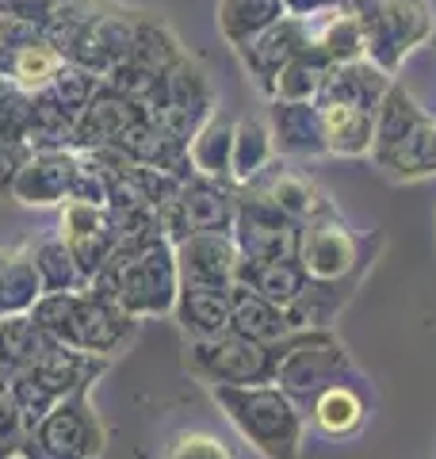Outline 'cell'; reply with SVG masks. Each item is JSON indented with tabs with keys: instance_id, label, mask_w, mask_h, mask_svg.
Instances as JSON below:
<instances>
[{
	"instance_id": "obj_1",
	"label": "cell",
	"mask_w": 436,
	"mask_h": 459,
	"mask_svg": "<svg viewBox=\"0 0 436 459\" xmlns=\"http://www.w3.org/2000/svg\"><path fill=\"white\" fill-rule=\"evenodd\" d=\"M222 418L260 459H299L307 444V413L280 383L207 386Z\"/></svg>"
},
{
	"instance_id": "obj_2",
	"label": "cell",
	"mask_w": 436,
	"mask_h": 459,
	"mask_svg": "<svg viewBox=\"0 0 436 459\" xmlns=\"http://www.w3.org/2000/svg\"><path fill=\"white\" fill-rule=\"evenodd\" d=\"M31 318L47 329L57 344L89 352V356H104V360L119 356L138 333L135 314H126L115 299L100 295L96 287L42 295L31 310Z\"/></svg>"
},
{
	"instance_id": "obj_3",
	"label": "cell",
	"mask_w": 436,
	"mask_h": 459,
	"mask_svg": "<svg viewBox=\"0 0 436 459\" xmlns=\"http://www.w3.org/2000/svg\"><path fill=\"white\" fill-rule=\"evenodd\" d=\"M89 287H96L100 295L115 299L126 314H135L138 322L145 318H161L172 314L180 295V272H177V249L172 241L161 238L153 246L138 249L135 256H123V261H111L89 280Z\"/></svg>"
},
{
	"instance_id": "obj_4",
	"label": "cell",
	"mask_w": 436,
	"mask_h": 459,
	"mask_svg": "<svg viewBox=\"0 0 436 459\" xmlns=\"http://www.w3.org/2000/svg\"><path fill=\"white\" fill-rule=\"evenodd\" d=\"M360 376L353 356H348L344 341L329 329H295L283 341H275V383L299 402H307L326 391L329 383Z\"/></svg>"
},
{
	"instance_id": "obj_5",
	"label": "cell",
	"mask_w": 436,
	"mask_h": 459,
	"mask_svg": "<svg viewBox=\"0 0 436 459\" xmlns=\"http://www.w3.org/2000/svg\"><path fill=\"white\" fill-rule=\"evenodd\" d=\"M108 364L111 360H104V356H89V352L65 349V344H54L35 364L16 371V376L8 379V386H12V394H16L27 433L42 421V413H47L54 402H62L65 394H77V391H92V383L104 376Z\"/></svg>"
},
{
	"instance_id": "obj_6",
	"label": "cell",
	"mask_w": 436,
	"mask_h": 459,
	"mask_svg": "<svg viewBox=\"0 0 436 459\" xmlns=\"http://www.w3.org/2000/svg\"><path fill=\"white\" fill-rule=\"evenodd\" d=\"M184 371L203 386L275 383V344L249 341L234 329L203 341H184Z\"/></svg>"
},
{
	"instance_id": "obj_7",
	"label": "cell",
	"mask_w": 436,
	"mask_h": 459,
	"mask_svg": "<svg viewBox=\"0 0 436 459\" xmlns=\"http://www.w3.org/2000/svg\"><path fill=\"white\" fill-rule=\"evenodd\" d=\"M108 429L100 421L89 391L65 394L42 413V421L23 437L20 455L27 459H100Z\"/></svg>"
},
{
	"instance_id": "obj_8",
	"label": "cell",
	"mask_w": 436,
	"mask_h": 459,
	"mask_svg": "<svg viewBox=\"0 0 436 459\" xmlns=\"http://www.w3.org/2000/svg\"><path fill=\"white\" fill-rule=\"evenodd\" d=\"M142 104L169 138H177L187 146V138L214 115V89H211L207 74L199 69V62L180 54L177 62L157 77V84Z\"/></svg>"
},
{
	"instance_id": "obj_9",
	"label": "cell",
	"mask_w": 436,
	"mask_h": 459,
	"mask_svg": "<svg viewBox=\"0 0 436 459\" xmlns=\"http://www.w3.org/2000/svg\"><path fill=\"white\" fill-rule=\"evenodd\" d=\"M299 261L307 268V276L318 283H341V280H360L363 261V246L360 238L348 230V222L333 211L329 199L318 204L299 230Z\"/></svg>"
},
{
	"instance_id": "obj_10",
	"label": "cell",
	"mask_w": 436,
	"mask_h": 459,
	"mask_svg": "<svg viewBox=\"0 0 436 459\" xmlns=\"http://www.w3.org/2000/svg\"><path fill=\"white\" fill-rule=\"evenodd\" d=\"M360 23H363V57H371L390 77L436 31L432 4H425V0H383Z\"/></svg>"
},
{
	"instance_id": "obj_11",
	"label": "cell",
	"mask_w": 436,
	"mask_h": 459,
	"mask_svg": "<svg viewBox=\"0 0 436 459\" xmlns=\"http://www.w3.org/2000/svg\"><path fill=\"white\" fill-rule=\"evenodd\" d=\"M238 214H234V246L245 261H275V256H299V222L272 204L253 184H241Z\"/></svg>"
},
{
	"instance_id": "obj_12",
	"label": "cell",
	"mask_w": 436,
	"mask_h": 459,
	"mask_svg": "<svg viewBox=\"0 0 436 459\" xmlns=\"http://www.w3.org/2000/svg\"><path fill=\"white\" fill-rule=\"evenodd\" d=\"M138 16H142V12H126V8L108 4V0H104L100 16L89 23V31L77 39V47L69 50L65 62L81 65V69H89V74H96L100 81H104L115 65H123V62H126L130 42H135Z\"/></svg>"
},
{
	"instance_id": "obj_13",
	"label": "cell",
	"mask_w": 436,
	"mask_h": 459,
	"mask_svg": "<svg viewBox=\"0 0 436 459\" xmlns=\"http://www.w3.org/2000/svg\"><path fill=\"white\" fill-rule=\"evenodd\" d=\"M62 241L69 246V253L77 256V264L84 276H96L100 268L111 261L115 241H119V226H115V214L108 207L96 204H62Z\"/></svg>"
},
{
	"instance_id": "obj_14",
	"label": "cell",
	"mask_w": 436,
	"mask_h": 459,
	"mask_svg": "<svg viewBox=\"0 0 436 459\" xmlns=\"http://www.w3.org/2000/svg\"><path fill=\"white\" fill-rule=\"evenodd\" d=\"M302 47H310V20L307 16H283L280 23H272L268 31H260L249 39L245 47H238V57L249 69V77L257 81L260 92L275 89V77L287 69V62L295 57Z\"/></svg>"
},
{
	"instance_id": "obj_15",
	"label": "cell",
	"mask_w": 436,
	"mask_h": 459,
	"mask_svg": "<svg viewBox=\"0 0 436 459\" xmlns=\"http://www.w3.org/2000/svg\"><path fill=\"white\" fill-rule=\"evenodd\" d=\"M172 249L184 287H234L241 261L234 234H187Z\"/></svg>"
},
{
	"instance_id": "obj_16",
	"label": "cell",
	"mask_w": 436,
	"mask_h": 459,
	"mask_svg": "<svg viewBox=\"0 0 436 459\" xmlns=\"http://www.w3.org/2000/svg\"><path fill=\"white\" fill-rule=\"evenodd\" d=\"M138 115H145L142 100L111 89V84H100L96 96L89 100V108H84L77 115V123H73V150H108V146H115V138H119Z\"/></svg>"
},
{
	"instance_id": "obj_17",
	"label": "cell",
	"mask_w": 436,
	"mask_h": 459,
	"mask_svg": "<svg viewBox=\"0 0 436 459\" xmlns=\"http://www.w3.org/2000/svg\"><path fill=\"white\" fill-rule=\"evenodd\" d=\"M77 172V150H35L16 172L12 199L23 207H57L69 199V184Z\"/></svg>"
},
{
	"instance_id": "obj_18",
	"label": "cell",
	"mask_w": 436,
	"mask_h": 459,
	"mask_svg": "<svg viewBox=\"0 0 436 459\" xmlns=\"http://www.w3.org/2000/svg\"><path fill=\"white\" fill-rule=\"evenodd\" d=\"M268 126L275 153L283 157H326V126H322V108L314 100H272L268 108Z\"/></svg>"
},
{
	"instance_id": "obj_19",
	"label": "cell",
	"mask_w": 436,
	"mask_h": 459,
	"mask_svg": "<svg viewBox=\"0 0 436 459\" xmlns=\"http://www.w3.org/2000/svg\"><path fill=\"white\" fill-rule=\"evenodd\" d=\"M302 413H307V421L322 437L348 440V437L360 433L363 421H368V391L360 386V376L329 383L326 391H318L307 406H302Z\"/></svg>"
},
{
	"instance_id": "obj_20",
	"label": "cell",
	"mask_w": 436,
	"mask_h": 459,
	"mask_svg": "<svg viewBox=\"0 0 436 459\" xmlns=\"http://www.w3.org/2000/svg\"><path fill=\"white\" fill-rule=\"evenodd\" d=\"M390 84H395V77L387 69H379L371 57H356V62H341L329 69L322 92H318V104H341L375 115L383 96L390 92Z\"/></svg>"
},
{
	"instance_id": "obj_21",
	"label": "cell",
	"mask_w": 436,
	"mask_h": 459,
	"mask_svg": "<svg viewBox=\"0 0 436 459\" xmlns=\"http://www.w3.org/2000/svg\"><path fill=\"white\" fill-rule=\"evenodd\" d=\"M180 207L192 234H230L238 214V184L211 180V177H187L180 184Z\"/></svg>"
},
{
	"instance_id": "obj_22",
	"label": "cell",
	"mask_w": 436,
	"mask_h": 459,
	"mask_svg": "<svg viewBox=\"0 0 436 459\" xmlns=\"http://www.w3.org/2000/svg\"><path fill=\"white\" fill-rule=\"evenodd\" d=\"M230 307H234V287H184L172 307L180 333L187 341H203V337H218L230 329Z\"/></svg>"
},
{
	"instance_id": "obj_23",
	"label": "cell",
	"mask_w": 436,
	"mask_h": 459,
	"mask_svg": "<svg viewBox=\"0 0 436 459\" xmlns=\"http://www.w3.org/2000/svg\"><path fill=\"white\" fill-rule=\"evenodd\" d=\"M234 283L249 287V291L265 295L268 303L287 310L302 291H307L310 276H307V268H302L299 256H275V261H245L241 256Z\"/></svg>"
},
{
	"instance_id": "obj_24",
	"label": "cell",
	"mask_w": 436,
	"mask_h": 459,
	"mask_svg": "<svg viewBox=\"0 0 436 459\" xmlns=\"http://www.w3.org/2000/svg\"><path fill=\"white\" fill-rule=\"evenodd\" d=\"M425 108L417 104V100L410 96V89H402V84L395 81L390 84V92L383 96L379 111H375V142H371V161L383 165L390 153L398 150L402 138H410L414 126L425 119Z\"/></svg>"
},
{
	"instance_id": "obj_25",
	"label": "cell",
	"mask_w": 436,
	"mask_h": 459,
	"mask_svg": "<svg viewBox=\"0 0 436 459\" xmlns=\"http://www.w3.org/2000/svg\"><path fill=\"white\" fill-rule=\"evenodd\" d=\"M234 123L230 115L214 111L207 123L199 126V131L187 138V161L199 177H211V180H230V161H234Z\"/></svg>"
},
{
	"instance_id": "obj_26",
	"label": "cell",
	"mask_w": 436,
	"mask_h": 459,
	"mask_svg": "<svg viewBox=\"0 0 436 459\" xmlns=\"http://www.w3.org/2000/svg\"><path fill=\"white\" fill-rule=\"evenodd\" d=\"M230 329L249 341L260 344H275L291 333V322H287V310L268 303L265 295L249 291V287L234 283V307H230Z\"/></svg>"
},
{
	"instance_id": "obj_27",
	"label": "cell",
	"mask_w": 436,
	"mask_h": 459,
	"mask_svg": "<svg viewBox=\"0 0 436 459\" xmlns=\"http://www.w3.org/2000/svg\"><path fill=\"white\" fill-rule=\"evenodd\" d=\"M54 337L31 314H8L0 318V379H12L27 364H35L42 352L54 349Z\"/></svg>"
},
{
	"instance_id": "obj_28",
	"label": "cell",
	"mask_w": 436,
	"mask_h": 459,
	"mask_svg": "<svg viewBox=\"0 0 436 459\" xmlns=\"http://www.w3.org/2000/svg\"><path fill=\"white\" fill-rule=\"evenodd\" d=\"M253 188L257 192H265L275 207H280L287 219H295L299 226L310 219V214L318 211V204H322V192L314 188V184L302 177V172H295V169H283L280 161H272L260 177L253 180Z\"/></svg>"
},
{
	"instance_id": "obj_29",
	"label": "cell",
	"mask_w": 436,
	"mask_h": 459,
	"mask_svg": "<svg viewBox=\"0 0 436 459\" xmlns=\"http://www.w3.org/2000/svg\"><path fill=\"white\" fill-rule=\"evenodd\" d=\"M283 16H291L287 0H218V35L238 50Z\"/></svg>"
},
{
	"instance_id": "obj_30",
	"label": "cell",
	"mask_w": 436,
	"mask_h": 459,
	"mask_svg": "<svg viewBox=\"0 0 436 459\" xmlns=\"http://www.w3.org/2000/svg\"><path fill=\"white\" fill-rule=\"evenodd\" d=\"M318 108H322L326 146L333 157H371L375 115L356 111V108H341V104H318Z\"/></svg>"
},
{
	"instance_id": "obj_31",
	"label": "cell",
	"mask_w": 436,
	"mask_h": 459,
	"mask_svg": "<svg viewBox=\"0 0 436 459\" xmlns=\"http://www.w3.org/2000/svg\"><path fill=\"white\" fill-rule=\"evenodd\" d=\"M275 161V142H272V126L265 119H245L234 123V161H230V180L238 184H253L260 172Z\"/></svg>"
},
{
	"instance_id": "obj_32",
	"label": "cell",
	"mask_w": 436,
	"mask_h": 459,
	"mask_svg": "<svg viewBox=\"0 0 436 459\" xmlns=\"http://www.w3.org/2000/svg\"><path fill=\"white\" fill-rule=\"evenodd\" d=\"M42 299V280L27 249H4L0 261V318L8 314H31Z\"/></svg>"
},
{
	"instance_id": "obj_33",
	"label": "cell",
	"mask_w": 436,
	"mask_h": 459,
	"mask_svg": "<svg viewBox=\"0 0 436 459\" xmlns=\"http://www.w3.org/2000/svg\"><path fill=\"white\" fill-rule=\"evenodd\" d=\"M307 20H310V39L326 50V57L333 65L363 57L360 16H353V12H344V8H329V12H318V16H307Z\"/></svg>"
},
{
	"instance_id": "obj_34",
	"label": "cell",
	"mask_w": 436,
	"mask_h": 459,
	"mask_svg": "<svg viewBox=\"0 0 436 459\" xmlns=\"http://www.w3.org/2000/svg\"><path fill=\"white\" fill-rule=\"evenodd\" d=\"M348 287H356V280H341V283H318L310 280L307 291H302L295 303L287 307V322H291V333L295 329H329L333 318L341 314V307L348 303Z\"/></svg>"
},
{
	"instance_id": "obj_35",
	"label": "cell",
	"mask_w": 436,
	"mask_h": 459,
	"mask_svg": "<svg viewBox=\"0 0 436 459\" xmlns=\"http://www.w3.org/2000/svg\"><path fill=\"white\" fill-rule=\"evenodd\" d=\"M62 65H65V57L57 54L50 42L42 39V31H39V35H31L27 42H20V47H16L4 77H8L12 89H20V92H42Z\"/></svg>"
},
{
	"instance_id": "obj_36",
	"label": "cell",
	"mask_w": 436,
	"mask_h": 459,
	"mask_svg": "<svg viewBox=\"0 0 436 459\" xmlns=\"http://www.w3.org/2000/svg\"><path fill=\"white\" fill-rule=\"evenodd\" d=\"M35 261V272L42 280V295H54V291H81V287H89V276L81 272L77 256L69 253V246L62 241V234L54 238H42L35 246H27Z\"/></svg>"
},
{
	"instance_id": "obj_37",
	"label": "cell",
	"mask_w": 436,
	"mask_h": 459,
	"mask_svg": "<svg viewBox=\"0 0 436 459\" xmlns=\"http://www.w3.org/2000/svg\"><path fill=\"white\" fill-rule=\"evenodd\" d=\"M387 177L395 180H421V177H436V119L432 115H425L410 138L398 142V150L387 157V161L379 165Z\"/></svg>"
},
{
	"instance_id": "obj_38",
	"label": "cell",
	"mask_w": 436,
	"mask_h": 459,
	"mask_svg": "<svg viewBox=\"0 0 436 459\" xmlns=\"http://www.w3.org/2000/svg\"><path fill=\"white\" fill-rule=\"evenodd\" d=\"M329 69H333V62L326 57V50L310 39V47H302L287 62L283 74L275 77L272 100H318V92H322V84L329 77Z\"/></svg>"
},
{
	"instance_id": "obj_39",
	"label": "cell",
	"mask_w": 436,
	"mask_h": 459,
	"mask_svg": "<svg viewBox=\"0 0 436 459\" xmlns=\"http://www.w3.org/2000/svg\"><path fill=\"white\" fill-rule=\"evenodd\" d=\"M100 8H104V0H65V4L57 8L39 31L57 54L69 57V50L77 47V39L89 31V23L100 16Z\"/></svg>"
},
{
	"instance_id": "obj_40",
	"label": "cell",
	"mask_w": 436,
	"mask_h": 459,
	"mask_svg": "<svg viewBox=\"0 0 436 459\" xmlns=\"http://www.w3.org/2000/svg\"><path fill=\"white\" fill-rule=\"evenodd\" d=\"M100 84H104V81H100L96 74H89V69H81V65L65 62V65L57 69L54 81H50L42 92H47L57 108H65V111L73 115V119H77V115H81L84 108H89V100L96 96Z\"/></svg>"
},
{
	"instance_id": "obj_41",
	"label": "cell",
	"mask_w": 436,
	"mask_h": 459,
	"mask_svg": "<svg viewBox=\"0 0 436 459\" xmlns=\"http://www.w3.org/2000/svg\"><path fill=\"white\" fill-rule=\"evenodd\" d=\"M161 459H238V452L207 429H187V433H177L169 440Z\"/></svg>"
},
{
	"instance_id": "obj_42",
	"label": "cell",
	"mask_w": 436,
	"mask_h": 459,
	"mask_svg": "<svg viewBox=\"0 0 436 459\" xmlns=\"http://www.w3.org/2000/svg\"><path fill=\"white\" fill-rule=\"evenodd\" d=\"M23 437H27V429H23V413L16 406V394H12L8 379H0V440H8L20 448Z\"/></svg>"
},
{
	"instance_id": "obj_43",
	"label": "cell",
	"mask_w": 436,
	"mask_h": 459,
	"mask_svg": "<svg viewBox=\"0 0 436 459\" xmlns=\"http://www.w3.org/2000/svg\"><path fill=\"white\" fill-rule=\"evenodd\" d=\"M27 157H31V146H23V142H0V199H12V184H16V172L23 169Z\"/></svg>"
},
{
	"instance_id": "obj_44",
	"label": "cell",
	"mask_w": 436,
	"mask_h": 459,
	"mask_svg": "<svg viewBox=\"0 0 436 459\" xmlns=\"http://www.w3.org/2000/svg\"><path fill=\"white\" fill-rule=\"evenodd\" d=\"M341 4L344 0H287V12L291 16H318V12H329Z\"/></svg>"
},
{
	"instance_id": "obj_45",
	"label": "cell",
	"mask_w": 436,
	"mask_h": 459,
	"mask_svg": "<svg viewBox=\"0 0 436 459\" xmlns=\"http://www.w3.org/2000/svg\"><path fill=\"white\" fill-rule=\"evenodd\" d=\"M16 455H20V448H16V444L0 440V459H16Z\"/></svg>"
},
{
	"instance_id": "obj_46",
	"label": "cell",
	"mask_w": 436,
	"mask_h": 459,
	"mask_svg": "<svg viewBox=\"0 0 436 459\" xmlns=\"http://www.w3.org/2000/svg\"><path fill=\"white\" fill-rule=\"evenodd\" d=\"M8 92H12V84H8L4 77H0V104H4V96H8Z\"/></svg>"
},
{
	"instance_id": "obj_47",
	"label": "cell",
	"mask_w": 436,
	"mask_h": 459,
	"mask_svg": "<svg viewBox=\"0 0 436 459\" xmlns=\"http://www.w3.org/2000/svg\"><path fill=\"white\" fill-rule=\"evenodd\" d=\"M0 261H4V249H0Z\"/></svg>"
},
{
	"instance_id": "obj_48",
	"label": "cell",
	"mask_w": 436,
	"mask_h": 459,
	"mask_svg": "<svg viewBox=\"0 0 436 459\" xmlns=\"http://www.w3.org/2000/svg\"><path fill=\"white\" fill-rule=\"evenodd\" d=\"M432 20H436V12H432Z\"/></svg>"
},
{
	"instance_id": "obj_49",
	"label": "cell",
	"mask_w": 436,
	"mask_h": 459,
	"mask_svg": "<svg viewBox=\"0 0 436 459\" xmlns=\"http://www.w3.org/2000/svg\"><path fill=\"white\" fill-rule=\"evenodd\" d=\"M432 459H436V455H432Z\"/></svg>"
}]
</instances>
